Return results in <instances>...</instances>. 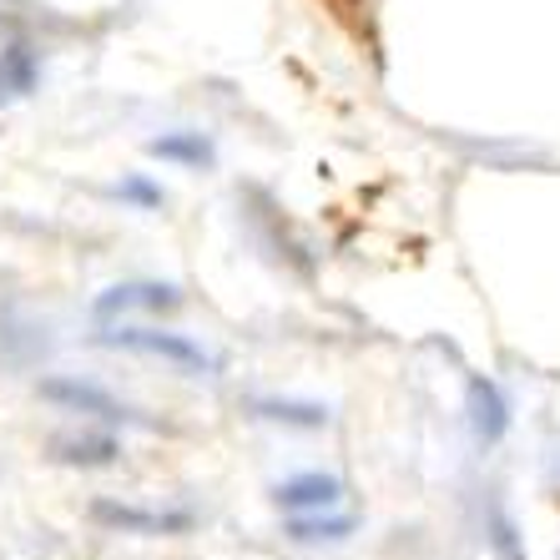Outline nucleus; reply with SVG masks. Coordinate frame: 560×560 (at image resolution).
<instances>
[{
    "instance_id": "7",
    "label": "nucleus",
    "mask_w": 560,
    "mask_h": 560,
    "mask_svg": "<svg viewBox=\"0 0 560 560\" xmlns=\"http://www.w3.org/2000/svg\"><path fill=\"white\" fill-rule=\"evenodd\" d=\"M51 455L61 459V465L106 469V465H117L121 459V444H117V434H56Z\"/></svg>"
},
{
    "instance_id": "11",
    "label": "nucleus",
    "mask_w": 560,
    "mask_h": 560,
    "mask_svg": "<svg viewBox=\"0 0 560 560\" xmlns=\"http://www.w3.org/2000/svg\"><path fill=\"white\" fill-rule=\"evenodd\" d=\"M262 419H273V424H303V430H318V424H328V409L324 405H283V399H258Z\"/></svg>"
},
{
    "instance_id": "6",
    "label": "nucleus",
    "mask_w": 560,
    "mask_h": 560,
    "mask_svg": "<svg viewBox=\"0 0 560 560\" xmlns=\"http://www.w3.org/2000/svg\"><path fill=\"white\" fill-rule=\"evenodd\" d=\"M469 430H475V440L480 444H495L500 434L510 430V415H505V399H500V389L490 384V378H469Z\"/></svg>"
},
{
    "instance_id": "5",
    "label": "nucleus",
    "mask_w": 560,
    "mask_h": 560,
    "mask_svg": "<svg viewBox=\"0 0 560 560\" xmlns=\"http://www.w3.org/2000/svg\"><path fill=\"white\" fill-rule=\"evenodd\" d=\"M273 500L283 510H293V515H303V510H328L343 500V480L339 475H324V469H308V475H293V480L278 485Z\"/></svg>"
},
{
    "instance_id": "3",
    "label": "nucleus",
    "mask_w": 560,
    "mask_h": 560,
    "mask_svg": "<svg viewBox=\"0 0 560 560\" xmlns=\"http://www.w3.org/2000/svg\"><path fill=\"white\" fill-rule=\"evenodd\" d=\"M92 521L121 535H187L197 525L192 510H142V505H117V500H96Z\"/></svg>"
},
{
    "instance_id": "13",
    "label": "nucleus",
    "mask_w": 560,
    "mask_h": 560,
    "mask_svg": "<svg viewBox=\"0 0 560 560\" xmlns=\"http://www.w3.org/2000/svg\"><path fill=\"white\" fill-rule=\"evenodd\" d=\"M490 546H495L500 560H525V556H521V540H515V525H510L500 510L490 515Z\"/></svg>"
},
{
    "instance_id": "10",
    "label": "nucleus",
    "mask_w": 560,
    "mask_h": 560,
    "mask_svg": "<svg viewBox=\"0 0 560 560\" xmlns=\"http://www.w3.org/2000/svg\"><path fill=\"white\" fill-rule=\"evenodd\" d=\"M288 535L303 540V546H313V540H343V535H353V521L349 515H293Z\"/></svg>"
},
{
    "instance_id": "12",
    "label": "nucleus",
    "mask_w": 560,
    "mask_h": 560,
    "mask_svg": "<svg viewBox=\"0 0 560 560\" xmlns=\"http://www.w3.org/2000/svg\"><path fill=\"white\" fill-rule=\"evenodd\" d=\"M117 197H121V202H131V208H142V212H156L162 202H167V192H162L156 183H147V177H121Z\"/></svg>"
},
{
    "instance_id": "8",
    "label": "nucleus",
    "mask_w": 560,
    "mask_h": 560,
    "mask_svg": "<svg viewBox=\"0 0 560 560\" xmlns=\"http://www.w3.org/2000/svg\"><path fill=\"white\" fill-rule=\"evenodd\" d=\"M147 152L162 156V162H183V167H208L212 162V142L202 131H167V137H152Z\"/></svg>"
},
{
    "instance_id": "1",
    "label": "nucleus",
    "mask_w": 560,
    "mask_h": 560,
    "mask_svg": "<svg viewBox=\"0 0 560 560\" xmlns=\"http://www.w3.org/2000/svg\"><path fill=\"white\" fill-rule=\"evenodd\" d=\"M96 343H102V349H121V353H147V359H162V364L183 369V374H197V378L222 369L218 353H208L197 339H187V334H172V328L117 324V328H106V334H96Z\"/></svg>"
},
{
    "instance_id": "2",
    "label": "nucleus",
    "mask_w": 560,
    "mask_h": 560,
    "mask_svg": "<svg viewBox=\"0 0 560 560\" xmlns=\"http://www.w3.org/2000/svg\"><path fill=\"white\" fill-rule=\"evenodd\" d=\"M40 399H46V405L71 409V415L106 419V424H137V409H127L117 394L102 389V384H92V378H71V374L40 378Z\"/></svg>"
},
{
    "instance_id": "4",
    "label": "nucleus",
    "mask_w": 560,
    "mask_h": 560,
    "mask_svg": "<svg viewBox=\"0 0 560 560\" xmlns=\"http://www.w3.org/2000/svg\"><path fill=\"white\" fill-rule=\"evenodd\" d=\"M127 308L172 313V308H183V288L177 283H117V288H106V293H96L92 318L96 324H112V318Z\"/></svg>"
},
{
    "instance_id": "9",
    "label": "nucleus",
    "mask_w": 560,
    "mask_h": 560,
    "mask_svg": "<svg viewBox=\"0 0 560 560\" xmlns=\"http://www.w3.org/2000/svg\"><path fill=\"white\" fill-rule=\"evenodd\" d=\"M36 92V56L26 46H11L0 56V102H15V96Z\"/></svg>"
}]
</instances>
